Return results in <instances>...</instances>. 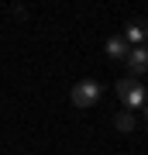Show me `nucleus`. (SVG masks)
Returning a JSON list of instances; mask_svg holds the SVG:
<instances>
[{
  "label": "nucleus",
  "instance_id": "nucleus-1",
  "mask_svg": "<svg viewBox=\"0 0 148 155\" xmlns=\"http://www.w3.org/2000/svg\"><path fill=\"white\" fill-rule=\"evenodd\" d=\"M97 100H100V83H93V79H83V83L72 86V104H76L79 110L93 107Z\"/></svg>",
  "mask_w": 148,
  "mask_h": 155
},
{
  "label": "nucleus",
  "instance_id": "nucleus-2",
  "mask_svg": "<svg viewBox=\"0 0 148 155\" xmlns=\"http://www.w3.org/2000/svg\"><path fill=\"white\" fill-rule=\"evenodd\" d=\"M117 97L124 100L127 107H145V90H141V83H134V79H121L117 83Z\"/></svg>",
  "mask_w": 148,
  "mask_h": 155
},
{
  "label": "nucleus",
  "instance_id": "nucleus-3",
  "mask_svg": "<svg viewBox=\"0 0 148 155\" xmlns=\"http://www.w3.org/2000/svg\"><path fill=\"white\" fill-rule=\"evenodd\" d=\"M127 66H131V72H138V76L148 72V52L145 48H131L127 52Z\"/></svg>",
  "mask_w": 148,
  "mask_h": 155
},
{
  "label": "nucleus",
  "instance_id": "nucleus-4",
  "mask_svg": "<svg viewBox=\"0 0 148 155\" xmlns=\"http://www.w3.org/2000/svg\"><path fill=\"white\" fill-rule=\"evenodd\" d=\"M127 52H131V48H127L124 38H107V55L110 59H127Z\"/></svg>",
  "mask_w": 148,
  "mask_h": 155
},
{
  "label": "nucleus",
  "instance_id": "nucleus-5",
  "mask_svg": "<svg viewBox=\"0 0 148 155\" xmlns=\"http://www.w3.org/2000/svg\"><path fill=\"white\" fill-rule=\"evenodd\" d=\"M145 28H148L145 21H131L127 31H124V41H141V38H145Z\"/></svg>",
  "mask_w": 148,
  "mask_h": 155
},
{
  "label": "nucleus",
  "instance_id": "nucleus-6",
  "mask_svg": "<svg viewBox=\"0 0 148 155\" xmlns=\"http://www.w3.org/2000/svg\"><path fill=\"white\" fill-rule=\"evenodd\" d=\"M114 127H117V131H131V127H134V117L131 114H117L114 117Z\"/></svg>",
  "mask_w": 148,
  "mask_h": 155
},
{
  "label": "nucleus",
  "instance_id": "nucleus-7",
  "mask_svg": "<svg viewBox=\"0 0 148 155\" xmlns=\"http://www.w3.org/2000/svg\"><path fill=\"white\" fill-rule=\"evenodd\" d=\"M145 52H148V48H145Z\"/></svg>",
  "mask_w": 148,
  "mask_h": 155
}]
</instances>
